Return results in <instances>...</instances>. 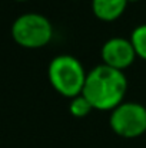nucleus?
I'll return each mask as SVG.
<instances>
[{"label": "nucleus", "mask_w": 146, "mask_h": 148, "mask_svg": "<svg viewBox=\"0 0 146 148\" xmlns=\"http://www.w3.org/2000/svg\"><path fill=\"white\" fill-rule=\"evenodd\" d=\"M48 73L52 86L66 98L80 95L88 76L79 59L70 55H59L53 58Z\"/></svg>", "instance_id": "f03ea898"}, {"label": "nucleus", "mask_w": 146, "mask_h": 148, "mask_svg": "<svg viewBox=\"0 0 146 148\" xmlns=\"http://www.w3.org/2000/svg\"><path fill=\"white\" fill-rule=\"evenodd\" d=\"M16 1H24V0H16Z\"/></svg>", "instance_id": "9d476101"}, {"label": "nucleus", "mask_w": 146, "mask_h": 148, "mask_svg": "<svg viewBox=\"0 0 146 148\" xmlns=\"http://www.w3.org/2000/svg\"><path fill=\"white\" fill-rule=\"evenodd\" d=\"M128 3V0H92V9L97 19L112 22L123 14Z\"/></svg>", "instance_id": "423d86ee"}, {"label": "nucleus", "mask_w": 146, "mask_h": 148, "mask_svg": "<svg viewBox=\"0 0 146 148\" xmlns=\"http://www.w3.org/2000/svg\"><path fill=\"white\" fill-rule=\"evenodd\" d=\"M109 124L119 137H141L146 132V108L136 102H122L112 111Z\"/></svg>", "instance_id": "20e7f679"}, {"label": "nucleus", "mask_w": 146, "mask_h": 148, "mask_svg": "<svg viewBox=\"0 0 146 148\" xmlns=\"http://www.w3.org/2000/svg\"><path fill=\"white\" fill-rule=\"evenodd\" d=\"M135 58L136 52L132 46V42L123 38H112L102 48L103 63L119 71H123L130 66Z\"/></svg>", "instance_id": "39448f33"}, {"label": "nucleus", "mask_w": 146, "mask_h": 148, "mask_svg": "<svg viewBox=\"0 0 146 148\" xmlns=\"http://www.w3.org/2000/svg\"><path fill=\"white\" fill-rule=\"evenodd\" d=\"M132 46L136 52V56L146 60V25L138 26L130 36Z\"/></svg>", "instance_id": "0eeeda50"}, {"label": "nucleus", "mask_w": 146, "mask_h": 148, "mask_svg": "<svg viewBox=\"0 0 146 148\" xmlns=\"http://www.w3.org/2000/svg\"><path fill=\"white\" fill-rule=\"evenodd\" d=\"M12 36L17 45L27 49H37L50 42L53 27L43 14L26 13L14 20L12 26Z\"/></svg>", "instance_id": "7ed1b4c3"}, {"label": "nucleus", "mask_w": 146, "mask_h": 148, "mask_svg": "<svg viewBox=\"0 0 146 148\" xmlns=\"http://www.w3.org/2000/svg\"><path fill=\"white\" fill-rule=\"evenodd\" d=\"M69 109H70V114H72L73 116H76V118H83V116H86V115L93 109V106L90 105V102H89L88 99L80 94V95L72 98Z\"/></svg>", "instance_id": "6e6552de"}, {"label": "nucleus", "mask_w": 146, "mask_h": 148, "mask_svg": "<svg viewBox=\"0 0 146 148\" xmlns=\"http://www.w3.org/2000/svg\"><path fill=\"white\" fill-rule=\"evenodd\" d=\"M128 81L123 71L99 65L88 73L82 95L90 102L93 109L113 111L123 102Z\"/></svg>", "instance_id": "f257e3e1"}, {"label": "nucleus", "mask_w": 146, "mask_h": 148, "mask_svg": "<svg viewBox=\"0 0 146 148\" xmlns=\"http://www.w3.org/2000/svg\"><path fill=\"white\" fill-rule=\"evenodd\" d=\"M128 1H129V3H130V1H139V0H128Z\"/></svg>", "instance_id": "1a4fd4ad"}]
</instances>
